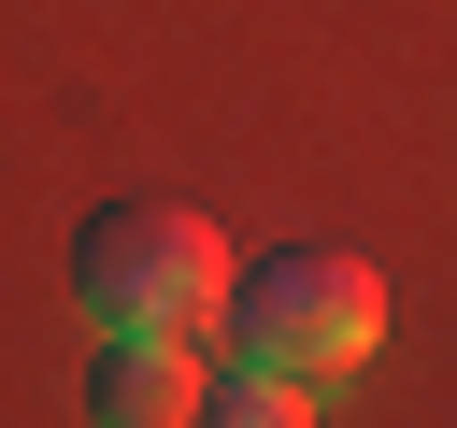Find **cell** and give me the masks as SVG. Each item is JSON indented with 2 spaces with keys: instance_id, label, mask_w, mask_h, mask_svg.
Listing matches in <instances>:
<instances>
[{
  "instance_id": "obj_3",
  "label": "cell",
  "mask_w": 457,
  "mask_h": 428,
  "mask_svg": "<svg viewBox=\"0 0 457 428\" xmlns=\"http://www.w3.org/2000/svg\"><path fill=\"white\" fill-rule=\"evenodd\" d=\"M186 414H200L186 342H171V328H100V357H86V428H186Z\"/></svg>"
},
{
  "instance_id": "obj_4",
  "label": "cell",
  "mask_w": 457,
  "mask_h": 428,
  "mask_svg": "<svg viewBox=\"0 0 457 428\" xmlns=\"http://www.w3.org/2000/svg\"><path fill=\"white\" fill-rule=\"evenodd\" d=\"M186 428H314V385H271V371H243V357H228V371L200 385V414H186Z\"/></svg>"
},
{
  "instance_id": "obj_1",
  "label": "cell",
  "mask_w": 457,
  "mask_h": 428,
  "mask_svg": "<svg viewBox=\"0 0 457 428\" xmlns=\"http://www.w3.org/2000/svg\"><path fill=\"white\" fill-rule=\"evenodd\" d=\"M214 314H228V357L271 371V385H343V371L386 342L371 257H328V243H271L243 285H214Z\"/></svg>"
},
{
  "instance_id": "obj_2",
  "label": "cell",
  "mask_w": 457,
  "mask_h": 428,
  "mask_svg": "<svg viewBox=\"0 0 457 428\" xmlns=\"http://www.w3.org/2000/svg\"><path fill=\"white\" fill-rule=\"evenodd\" d=\"M214 285H228V243H214V214H186V200H100L86 228H71V300H86V328H200L214 314Z\"/></svg>"
}]
</instances>
